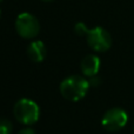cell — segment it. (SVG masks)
<instances>
[{
  "label": "cell",
  "mask_w": 134,
  "mask_h": 134,
  "mask_svg": "<svg viewBox=\"0 0 134 134\" xmlns=\"http://www.w3.org/2000/svg\"><path fill=\"white\" fill-rule=\"evenodd\" d=\"M90 81L81 75L67 76L60 83V93L66 100L79 101L83 99L90 90Z\"/></svg>",
  "instance_id": "1"
},
{
  "label": "cell",
  "mask_w": 134,
  "mask_h": 134,
  "mask_svg": "<svg viewBox=\"0 0 134 134\" xmlns=\"http://www.w3.org/2000/svg\"><path fill=\"white\" fill-rule=\"evenodd\" d=\"M13 114L20 124L25 126H31L39 120L40 108L37 102H34L33 100L23 98L15 102Z\"/></svg>",
  "instance_id": "2"
},
{
  "label": "cell",
  "mask_w": 134,
  "mask_h": 134,
  "mask_svg": "<svg viewBox=\"0 0 134 134\" xmlns=\"http://www.w3.org/2000/svg\"><path fill=\"white\" fill-rule=\"evenodd\" d=\"M16 33L24 39H33L40 32V24L33 14L24 12L18 15L15 20Z\"/></svg>",
  "instance_id": "3"
},
{
  "label": "cell",
  "mask_w": 134,
  "mask_h": 134,
  "mask_svg": "<svg viewBox=\"0 0 134 134\" xmlns=\"http://www.w3.org/2000/svg\"><path fill=\"white\" fill-rule=\"evenodd\" d=\"M87 44L93 51L95 52H106L112 46V37L105 28L97 27L88 30L87 34Z\"/></svg>",
  "instance_id": "4"
},
{
  "label": "cell",
  "mask_w": 134,
  "mask_h": 134,
  "mask_svg": "<svg viewBox=\"0 0 134 134\" xmlns=\"http://www.w3.org/2000/svg\"><path fill=\"white\" fill-rule=\"evenodd\" d=\"M128 121V115L122 108L114 107L104 114L101 125L108 132H116L126 126Z\"/></svg>",
  "instance_id": "5"
},
{
  "label": "cell",
  "mask_w": 134,
  "mask_h": 134,
  "mask_svg": "<svg viewBox=\"0 0 134 134\" xmlns=\"http://www.w3.org/2000/svg\"><path fill=\"white\" fill-rule=\"evenodd\" d=\"M100 65H101V63H100L99 57L95 55V54H88L82 59L80 64V68L83 75L87 76V78H92V76H95L98 74L100 69Z\"/></svg>",
  "instance_id": "6"
},
{
  "label": "cell",
  "mask_w": 134,
  "mask_h": 134,
  "mask_svg": "<svg viewBox=\"0 0 134 134\" xmlns=\"http://www.w3.org/2000/svg\"><path fill=\"white\" fill-rule=\"evenodd\" d=\"M27 55L34 63H41L46 57V46L41 40L32 41L27 47Z\"/></svg>",
  "instance_id": "7"
},
{
  "label": "cell",
  "mask_w": 134,
  "mask_h": 134,
  "mask_svg": "<svg viewBox=\"0 0 134 134\" xmlns=\"http://www.w3.org/2000/svg\"><path fill=\"white\" fill-rule=\"evenodd\" d=\"M13 126L7 119H0V134H12Z\"/></svg>",
  "instance_id": "8"
},
{
  "label": "cell",
  "mask_w": 134,
  "mask_h": 134,
  "mask_svg": "<svg viewBox=\"0 0 134 134\" xmlns=\"http://www.w3.org/2000/svg\"><path fill=\"white\" fill-rule=\"evenodd\" d=\"M88 30H90V28H87V26H86L83 23H78V24H75V26H74V32H75L78 35H80V37L87 34Z\"/></svg>",
  "instance_id": "9"
},
{
  "label": "cell",
  "mask_w": 134,
  "mask_h": 134,
  "mask_svg": "<svg viewBox=\"0 0 134 134\" xmlns=\"http://www.w3.org/2000/svg\"><path fill=\"white\" fill-rule=\"evenodd\" d=\"M88 81H90V85H91V86H94V87H95V86H98L100 82H101L100 78H98L97 75H95V76H92V78H90V80H88Z\"/></svg>",
  "instance_id": "10"
},
{
  "label": "cell",
  "mask_w": 134,
  "mask_h": 134,
  "mask_svg": "<svg viewBox=\"0 0 134 134\" xmlns=\"http://www.w3.org/2000/svg\"><path fill=\"white\" fill-rule=\"evenodd\" d=\"M18 134H35V131L32 127H25L19 131Z\"/></svg>",
  "instance_id": "11"
},
{
  "label": "cell",
  "mask_w": 134,
  "mask_h": 134,
  "mask_svg": "<svg viewBox=\"0 0 134 134\" xmlns=\"http://www.w3.org/2000/svg\"><path fill=\"white\" fill-rule=\"evenodd\" d=\"M42 1H53V0H42Z\"/></svg>",
  "instance_id": "12"
},
{
  "label": "cell",
  "mask_w": 134,
  "mask_h": 134,
  "mask_svg": "<svg viewBox=\"0 0 134 134\" xmlns=\"http://www.w3.org/2000/svg\"><path fill=\"white\" fill-rule=\"evenodd\" d=\"M1 1H2V0H0V2H1Z\"/></svg>",
  "instance_id": "13"
},
{
  "label": "cell",
  "mask_w": 134,
  "mask_h": 134,
  "mask_svg": "<svg viewBox=\"0 0 134 134\" xmlns=\"http://www.w3.org/2000/svg\"><path fill=\"white\" fill-rule=\"evenodd\" d=\"M0 14H1V12H0Z\"/></svg>",
  "instance_id": "14"
}]
</instances>
